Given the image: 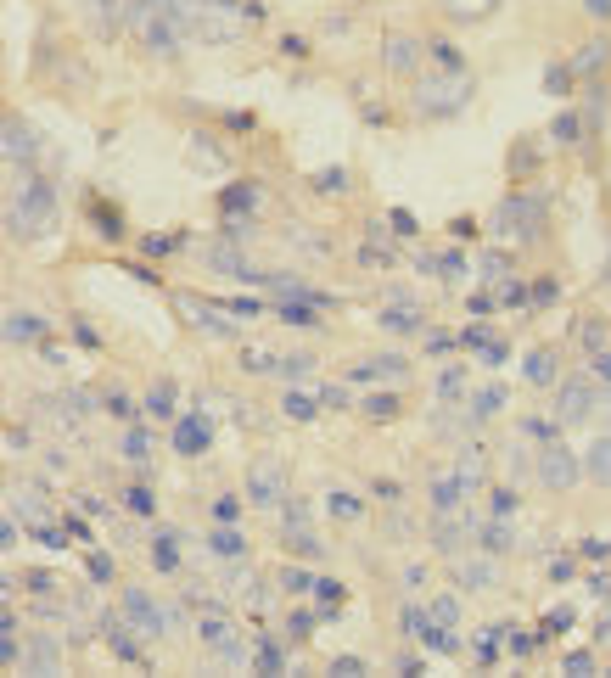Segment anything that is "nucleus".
I'll use <instances>...</instances> for the list:
<instances>
[{"instance_id":"4c0bfd02","label":"nucleus","mask_w":611,"mask_h":678,"mask_svg":"<svg viewBox=\"0 0 611 678\" xmlns=\"http://www.w3.org/2000/svg\"><path fill=\"white\" fill-rule=\"evenodd\" d=\"M258 673H281V650H275V645L258 650Z\"/></svg>"},{"instance_id":"a878e982","label":"nucleus","mask_w":611,"mask_h":678,"mask_svg":"<svg viewBox=\"0 0 611 678\" xmlns=\"http://www.w3.org/2000/svg\"><path fill=\"white\" fill-rule=\"evenodd\" d=\"M146 415H157V421H174V387L157 382L152 393H146Z\"/></svg>"},{"instance_id":"58836bf2","label":"nucleus","mask_w":611,"mask_h":678,"mask_svg":"<svg viewBox=\"0 0 611 678\" xmlns=\"http://www.w3.org/2000/svg\"><path fill=\"white\" fill-rule=\"evenodd\" d=\"M460 387H466V370H449V376H443V382H438V393H443V398H455Z\"/></svg>"},{"instance_id":"f257e3e1","label":"nucleus","mask_w":611,"mask_h":678,"mask_svg":"<svg viewBox=\"0 0 611 678\" xmlns=\"http://www.w3.org/2000/svg\"><path fill=\"white\" fill-rule=\"evenodd\" d=\"M174 12H180L185 40L197 45H236L258 23V12L242 0H174Z\"/></svg>"},{"instance_id":"6ab92c4d","label":"nucleus","mask_w":611,"mask_h":678,"mask_svg":"<svg viewBox=\"0 0 611 678\" xmlns=\"http://www.w3.org/2000/svg\"><path fill=\"white\" fill-rule=\"evenodd\" d=\"M606 62H611V40L600 34V40H589V45L578 51V57H572V73H600Z\"/></svg>"},{"instance_id":"a211bd4d","label":"nucleus","mask_w":611,"mask_h":678,"mask_svg":"<svg viewBox=\"0 0 611 678\" xmlns=\"http://www.w3.org/2000/svg\"><path fill=\"white\" fill-rule=\"evenodd\" d=\"M6 157H12V163L17 157H23V163L34 157V129L23 124V118H6Z\"/></svg>"},{"instance_id":"c85d7f7f","label":"nucleus","mask_w":611,"mask_h":678,"mask_svg":"<svg viewBox=\"0 0 611 678\" xmlns=\"http://www.w3.org/2000/svg\"><path fill=\"white\" fill-rule=\"evenodd\" d=\"M499 404H505V387H483V393H477V404H471V415H477V421H488V415H499Z\"/></svg>"},{"instance_id":"ea45409f","label":"nucleus","mask_w":611,"mask_h":678,"mask_svg":"<svg viewBox=\"0 0 611 678\" xmlns=\"http://www.w3.org/2000/svg\"><path fill=\"white\" fill-rule=\"evenodd\" d=\"M561 673H595V656H583V650H578V656H567V662H561Z\"/></svg>"},{"instance_id":"2eb2a0df","label":"nucleus","mask_w":611,"mask_h":678,"mask_svg":"<svg viewBox=\"0 0 611 678\" xmlns=\"http://www.w3.org/2000/svg\"><path fill=\"white\" fill-rule=\"evenodd\" d=\"M174 449H180V454H202V449H208V421H202V415H180V421H174Z\"/></svg>"},{"instance_id":"a19ab883","label":"nucleus","mask_w":611,"mask_h":678,"mask_svg":"<svg viewBox=\"0 0 611 678\" xmlns=\"http://www.w3.org/2000/svg\"><path fill=\"white\" fill-rule=\"evenodd\" d=\"M511 510H516V494H511V488H499V494H494V516H511Z\"/></svg>"},{"instance_id":"c9c22d12","label":"nucleus","mask_w":611,"mask_h":678,"mask_svg":"<svg viewBox=\"0 0 611 678\" xmlns=\"http://www.w3.org/2000/svg\"><path fill=\"white\" fill-rule=\"evenodd\" d=\"M393 410H398V404H393V398H387V393L365 398V415H376V421H387V415H393Z\"/></svg>"},{"instance_id":"393cba45","label":"nucleus","mask_w":611,"mask_h":678,"mask_svg":"<svg viewBox=\"0 0 611 678\" xmlns=\"http://www.w3.org/2000/svg\"><path fill=\"white\" fill-rule=\"evenodd\" d=\"M404 370H410L404 359H398V354H387V359H365V365H359L354 376H359V382H370V376H393V382H398Z\"/></svg>"},{"instance_id":"72a5a7b5","label":"nucleus","mask_w":611,"mask_h":678,"mask_svg":"<svg viewBox=\"0 0 611 678\" xmlns=\"http://www.w3.org/2000/svg\"><path fill=\"white\" fill-rule=\"evenodd\" d=\"M331 516L354 522V516H359V499H354V494H331Z\"/></svg>"},{"instance_id":"7c9ffc66","label":"nucleus","mask_w":611,"mask_h":678,"mask_svg":"<svg viewBox=\"0 0 611 678\" xmlns=\"http://www.w3.org/2000/svg\"><path fill=\"white\" fill-rule=\"evenodd\" d=\"M550 135H555L561 146H578V118H572V113H561V118L550 124Z\"/></svg>"},{"instance_id":"bb28decb","label":"nucleus","mask_w":611,"mask_h":678,"mask_svg":"<svg viewBox=\"0 0 611 678\" xmlns=\"http://www.w3.org/2000/svg\"><path fill=\"white\" fill-rule=\"evenodd\" d=\"M281 410L292 415V421H314V410H320V404H314L309 393H286V398H281Z\"/></svg>"},{"instance_id":"5701e85b","label":"nucleus","mask_w":611,"mask_h":678,"mask_svg":"<svg viewBox=\"0 0 611 678\" xmlns=\"http://www.w3.org/2000/svg\"><path fill=\"white\" fill-rule=\"evenodd\" d=\"M85 12H90V23H96V34H113L118 29V0H85Z\"/></svg>"},{"instance_id":"9b49d317","label":"nucleus","mask_w":611,"mask_h":678,"mask_svg":"<svg viewBox=\"0 0 611 678\" xmlns=\"http://www.w3.org/2000/svg\"><path fill=\"white\" fill-rule=\"evenodd\" d=\"M382 62H387V73H421V40L415 34H393L382 45Z\"/></svg>"},{"instance_id":"473e14b6","label":"nucleus","mask_w":611,"mask_h":678,"mask_svg":"<svg viewBox=\"0 0 611 678\" xmlns=\"http://www.w3.org/2000/svg\"><path fill=\"white\" fill-rule=\"evenodd\" d=\"M275 370H281V376H309L314 359L309 354H292V359H275Z\"/></svg>"},{"instance_id":"9d476101","label":"nucleus","mask_w":611,"mask_h":678,"mask_svg":"<svg viewBox=\"0 0 611 678\" xmlns=\"http://www.w3.org/2000/svg\"><path fill=\"white\" fill-rule=\"evenodd\" d=\"M455 583L466 594H488L499 583V561H494V550L488 555H466V561H455Z\"/></svg>"},{"instance_id":"f704fd0d","label":"nucleus","mask_w":611,"mask_h":678,"mask_svg":"<svg viewBox=\"0 0 611 678\" xmlns=\"http://www.w3.org/2000/svg\"><path fill=\"white\" fill-rule=\"evenodd\" d=\"M124 454H129V460H146V454H152V438H146V432H129V438H124Z\"/></svg>"},{"instance_id":"aec40b11","label":"nucleus","mask_w":611,"mask_h":678,"mask_svg":"<svg viewBox=\"0 0 611 678\" xmlns=\"http://www.w3.org/2000/svg\"><path fill=\"white\" fill-rule=\"evenodd\" d=\"M40 314H23V309H12L6 314V342H40Z\"/></svg>"},{"instance_id":"2f4dec72","label":"nucleus","mask_w":611,"mask_h":678,"mask_svg":"<svg viewBox=\"0 0 611 678\" xmlns=\"http://www.w3.org/2000/svg\"><path fill=\"white\" fill-rule=\"evenodd\" d=\"M544 90H550V96H567V90H572V68H544Z\"/></svg>"},{"instance_id":"a18cd8bd","label":"nucleus","mask_w":611,"mask_h":678,"mask_svg":"<svg viewBox=\"0 0 611 678\" xmlns=\"http://www.w3.org/2000/svg\"><path fill=\"white\" fill-rule=\"evenodd\" d=\"M583 12H589V17H606V23H611V0H583Z\"/></svg>"},{"instance_id":"37998d69","label":"nucleus","mask_w":611,"mask_h":678,"mask_svg":"<svg viewBox=\"0 0 611 678\" xmlns=\"http://www.w3.org/2000/svg\"><path fill=\"white\" fill-rule=\"evenodd\" d=\"M129 510H141V516H152V494H146V488H135V494H129Z\"/></svg>"},{"instance_id":"7ed1b4c3","label":"nucleus","mask_w":611,"mask_h":678,"mask_svg":"<svg viewBox=\"0 0 611 678\" xmlns=\"http://www.w3.org/2000/svg\"><path fill=\"white\" fill-rule=\"evenodd\" d=\"M129 34H135L141 51H152V57H174L185 45L174 0H129Z\"/></svg>"},{"instance_id":"4468645a","label":"nucleus","mask_w":611,"mask_h":678,"mask_svg":"<svg viewBox=\"0 0 611 678\" xmlns=\"http://www.w3.org/2000/svg\"><path fill=\"white\" fill-rule=\"evenodd\" d=\"M466 494H471V488H466L460 471H455V477H432V488H427V499H432L438 516H443V510H460V499H466Z\"/></svg>"},{"instance_id":"0eeeda50","label":"nucleus","mask_w":611,"mask_h":678,"mask_svg":"<svg viewBox=\"0 0 611 678\" xmlns=\"http://www.w3.org/2000/svg\"><path fill=\"white\" fill-rule=\"evenodd\" d=\"M533 471H539V488H550V494H567L572 482L583 477V460L567 449V443H544V449H539V466H533Z\"/></svg>"},{"instance_id":"423d86ee","label":"nucleus","mask_w":611,"mask_h":678,"mask_svg":"<svg viewBox=\"0 0 611 678\" xmlns=\"http://www.w3.org/2000/svg\"><path fill=\"white\" fill-rule=\"evenodd\" d=\"M600 410V393L589 376H567V382L555 387V426H578Z\"/></svg>"},{"instance_id":"c756f323","label":"nucleus","mask_w":611,"mask_h":678,"mask_svg":"<svg viewBox=\"0 0 611 678\" xmlns=\"http://www.w3.org/2000/svg\"><path fill=\"white\" fill-rule=\"evenodd\" d=\"M281 589H286V594H309L314 578L303 572V566H286V572H281Z\"/></svg>"},{"instance_id":"dca6fc26","label":"nucleus","mask_w":611,"mask_h":678,"mask_svg":"<svg viewBox=\"0 0 611 678\" xmlns=\"http://www.w3.org/2000/svg\"><path fill=\"white\" fill-rule=\"evenodd\" d=\"M197 639H202L208 650H225L230 639H236V628H230L225 611H202V617H197Z\"/></svg>"},{"instance_id":"4be33fe9","label":"nucleus","mask_w":611,"mask_h":678,"mask_svg":"<svg viewBox=\"0 0 611 678\" xmlns=\"http://www.w3.org/2000/svg\"><path fill=\"white\" fill-rule=\"evenodd\" d=\"M208 550H214V555H225V561H236V555H247V538L225 522V527H214V533H208Z\"/></svg>"},{"instance_id":"6e6552de","label":"nucleus","mask_w":611,"mask_h":678,"mask_svg":"<svg viewBox=\"0 0 611 678\" xmlns=\"http://www.w3.org/2000/svg\"><path fill=\"white\" fill-rule=\"evenodd\" d=\"M494 225H499V236H539L544 202H533V197H505V202H499V213H494Z\"/></svg>"},{"instance_id":"49530a36","label":"nucleus","mask_w":611,"mask_h":678,"mask_svg":"<svg viewBox=\"0 0 611 678\" xmlns=\"http://www.w3.org/2000/svg\"><path fill=\"white\" fill-rule=\"evenodd\" d=\"M320 404H331V410H342V404H348V393H342V387H326V393H320Z\"/></svg>"},{"instance_id":"b1692460","label":"nucleus","mask_w":611,"mask_h":678,"mask_svg":"<svg viewBox=\"0 0 611 678\" xmlns=\"http://www.w3.org/2000/svg\"><path fill=\"white\" fill-rule=\"evenodd\" d=\"M477 538H483V550H494V555H505V550H511V527H505V516L483 522V527H477Z\"/></svg>"},{"instance_id":"412c9836","label":"nucleus","mask_w":611,"mask_h":678,"mask_svg":"<svg viewBox=\"0 0 611 678\" xmlns=\"http://www.w3.org/2000/svg\"><path fill=\"white\" fill-rule=\"evenodd\" d=\"M555 376H561V365H555L550 348H539V354H527V382L533 387H555Z\"/></svg>"},{"instance_id":"c03bdc74","label":"nucleus","mask_w":611,"mask_h":678,"mask_svg":"<svg viewBox=\"0 0 611 678\" xmlns=\"http://www.w3.org/2000/svg\"><path fill=\"white\" fill-rule=\"evenodd\" d=\"M236 510H242L236 499H219V505H214V516H219V522H236Z\"/></svg>"},{"instance_id":"f3484780","label":"nucleus","mask_w":611,"mask_h":678,"mask_svg":"<svg viewBox=\"0 0 611 678\" xmlns=\"http://www.w3.org/2000/svg\"><path fill=\"white\" fill-rule=\"evenodd\" d=\"M438 6L455 17V23H483V17H494L505 0H438Z\"/></svg>"},{"instance_id":"f03ea898","label":"nucleus","mask_w":611,"mask_h":678,"mask_svg":"<svg viewBox=\"0 0 611 678\" xmlns=\"http://www.w3.org/2000/svg\"><path fill=\"white\" fill-rule=\"evenodd\" d=\"M477 96V79H471V68L460 62V68H427L415 73V113L421 118H455L466 101Z\"/></svg>"},{"instance_id":"cd10ccee","label":"nucleus","mask_w":611,"mask_h":678,"mask_svg":"<svg viewBox=\"0 0 611 678\" xmlns=\"http://www.w3.org/2000/svg\"><path fill=\"white\" fill-rule=\"evenodd\" d=\"M427 611H432V622H443V628H455V622H460V600H455V594H438Z\"/></svg>"},{"instance_id":"ddd939ff","label":"nucleus","mask_w":611,"mask_h":678,"mask_svg":"<svg viewBox=\"0 0 611 678\" xmlns=\"http://www.w3.org/2000/svg\"><path fill=\"white\" fill-rule=\"evenodd\" d=\"M583 477L600 482V488H611V432H600V438L589 443V454H583Z\"/></svg>"},{"instance_id":"39448f33","label":"nucleus","mask_w":611,"mask_h":678,"mask_svg":"<svg viewBox=\"0 0 611 678\" xmlns=\"http://www.w3.org/2000/svg\"><path fill=\"white\" fill-rule=\"evenodd\" d=\"M247 505H258V510L286 505V466L275 460V454H264V460L247 466Z\"/></svg>"},{"instance_id":"f8f14e48","label":"nucleus","mask_w":611,"mask_h":678,"mask_svg":"<svg viewBox=\"0 0 611 678\" xmlns=\"http://www.w3.org/2000/svg\"><path fill=\"white\" fill-rule=\"evenodd\" d=\"M23 673H40V678L62 673V650L51 645V639H29V645H23Z\"/></svg>"},{"instance_id":"e433bc0d","label":"nucleus","mask_w":611,"mask_h":678,"mask_svg":"<svg viewBox=\"0 0 611 678\" xmlns=\"http://www.w3.org/2000/svg\"><path fill=\"white\" fill-rule=\"evenodd\" d=\"M314 594H320L326 606H342V583H331V578H314Z\"/></svg>"},{"instance_id":"79ce46f5","label":"nucleus","mask_w":611,"mask_h":678,"mask_svg":"<svg viewBox=\"0 0 611 678\" xmlns=\"http://www.w3.org/2000/svg\"><path fill=\"white\" fill-rule=\"evenodd\" d=\"M331 673H365V662H359V656H337V662H331Z\"/></svg>"},{"instance_id":"20e7f679","label":"nucleus","mask_w":611,"mask_h":678,"mask_svg":"<svg viewBox=\"0 0 611 678\" xmlns=\"http://www.w3.org/2000/svg\"><path fill=\"white\" fill-rule=\"evenodd\" d=\"M57 225V191L45 180H29L12 197V236H45Z\"/></svg>"},{"instance_id":"1a4fd4ad","label":"nucleus","mask_w":611,"mask_h":678,"mask_svg":"<svg viewBox=\"0 0 611 678\" xmlns=\"http://www.w3.org/2000/svg\"><path fill=\"white\" fill-rule=\"evenodd\" d=\"M118 611H124V622L135 628V634H146V639H157L163 628H169V611L157 606L146 589H124V606H118Z\"/></svg>"},{"instance_id":"de8ad7c7","label":"nucleus","mask_w":611,"mask_h":678,"mask_svg":"<svg viewBox=\"0 0 611 678\" xmlns=\"http://www.w3.org/2000/svg\"><path fill=\"white\" fill-rule=\"evenodd\" d=\"M600 376V382H611V354H595V365H589Z\"/></svg>"}]
</instances>
